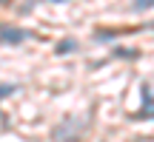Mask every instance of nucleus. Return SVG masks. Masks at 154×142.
I'll return each instance as SVG.
<instances>
[{
    "label": "nucleus",
    "mask_w": 154,
    "mask_h": 142,
    "mask_svg": "<svg viewBox=\"0 0 154 142\" xmlns=\"http://www.w3.org/2000/svg\"><path fill=\"white\" fill-rule=\"evenodd\" d=\"M14 91H17V85H11V82H0V99L9 97V94H14Z\"/></svg>",
    "instance_id": "nucleus-4"
},
{
    "label": "nucleus",
    "mask_w": 154,
    "mask_h": 142,
    "mask_svg": "<svg viewBox=\"0 0 154 142\" xmlns=\"http://www.w3.org/2000/svg\"><path fill=\"white\" fill-rule=\"evenodd\" d=\"M32 34L23 31V28H11V26H3L0 28V40L3 43H23V40H29Z\"/></svg>",
    "instance_id": "nucleus-2"
},
{
    "label": "nucleus",
    "mask_w": 154,
    "mask_h": 142,
    "mask_svg": "<svg viewBox=\"0 0 154 142\" xmlns=\"http://www.w3.org/2000/svg\"><path fill=\"white\" fill-rule=\"evenodd\" d=\"M74 46H77L74 40H66V43H60V46H57V51H60V54H63V51H72Z\"/></svg>",
    "instance_id": "nucleus-5"
},
{
    "label": "nucleus",
    "mask_w": 154,
    "mask_h": 142,
    "mask_svg": "<svg viewBox=\"0 0 154 142\" xmlns=\"http://www.w3.org/2000/svg\"><path fill=\"white\" fill-rule=\"evenodd\" d=\"M54 3H63V0H54Z\"/></svg>",
    "instance_id": "nucleus-7"
},
{
    "label": "nucleus",
    "mask_w": 154,
    "mask_h": 142,
    "mask_svg": "<svg viewBox=\"0 0 154 142\" xmlns=\"http://www.w3.org/2000/svg\"><path fill=\"white\" fill-rule=\"evenodd\" d=\"M131 9L134 11H149V9H154V0H131Z\"/></svg>",
    "instance_id": "nucleus-3"
},
{
    "label": "nucleus",
    "mask_w": 154,
    "mask_h": 142,
    "mask_svg": "<svg viewBox=\"0 0 154 142\" xmlns=\"http://www.w3.org/2000/svg\"><path fill=\"white\" fill-rule=\"evenodd\" d=\"M0 3H6V0H0Z\"/></svg>",
    "instance_id": "nucleus-8"
},
{
    "label": "nucleus",
    "mask_w": 154,
    "mask_h": 142,
    "mask_svg": "<svg viewBox=\"0 0 154 142\" xmlns=\"http://www.w3.org/2000/svg\"><path fill=\"white\" fill-rule=\"evenodd\" d=\"M140 91H143V108H140L131 120H151L154 117V91H151V85H143Z\"/></svg>",
    "instance_id": "nucleus-1"
},
{
    "label": "nucleus",
    "mask_w": 154,
    "mask_h": 142,
    "mask_svg": "<svg viewBox=\"0 0 154 142\" xmlns=\"http://www.w3.org/2000/svg\"><path fill=\"white\" fill-rule=\"evenodd\" d=\"M117 57H137V51H128V49H117Z\"/></svg>",
    "instance_id": "nucleus-6"
}]
</instances>
